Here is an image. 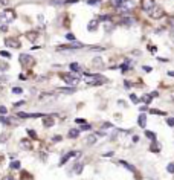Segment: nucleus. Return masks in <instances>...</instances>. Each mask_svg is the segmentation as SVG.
Instances as JSON below:
<instances>
[{"label":"nucleus","mask_w":174,"mask_h":180,"mask_svg":"<svg viewBox=\"0 0 174 180\" xmlns=\"http://www.w3.org/2000/svg\"><path fill=\"white\" fill-rule=\"evenodd\" d=\"M81 171H83V163H81V162H78V163H77V168H75V172H77V174H80Z\"/></svg>","instance_id":"obj_27"},{"label":"nucleus","mask_w":174,"mask_h":180,"mask_svg":"<svg viewBox=\"0 0 174 180\" xmlns=\"http://www.w3.org/2000/svg\"><path fill=\"white\" fill-rule=\"evenodd\" d=\"M118 163H119V165H122V166H125L128 171H134V166H133V165H130V163H127L125 160H119Z\"/></svg>","instance_id":"obj_16"},{"label":"nucleus","mask_w":174,"mask_h":180,"mask_svg":"<svg viewBox=\"0 0 174 180\" xmlns=\"http://www.w3.org/2000/svg\"><path fill=\"white\" fill-rule=\"evenodd\" d=\"M28 134H29V136H31L32 139H35V138H37V133H35V131H32V130H28Z\"/></svg>","instance_id":"obj_34"},{"label":"nucleus","mask_w":174,"mask_h":180,"mask_svg":"<svg viewBox=\"0 0 174 180\" xmlns=\"http://www.w3.org/2000/svg\"><path fill=\"white\" fill-rule=\"evenodd\" d=\"M166 124H168L169 127H174V118H168V119H166Z\"/></svg>","instance_id":"obj_36"},{"label":"nucleus","mask_w":174,"mask_h":180,"mask_svg":"<svg viewBox=\"0 0 174 180\" xmlns=\"http://www.w3.org/2000/svg\"><path fill=\"white\" fill-rule=\"evenodd\" d=\"M6 111H8V110H6V107H3V105H0V115H5V113H6Z\"/></svg>","instance_id":"obj_38"},{"label":"nucleus","mask_w":174,"mask_h":180,"mask_svg":"<svg viewBox=\"0 0 174 180\" xmlns=\"http://www.w3.org/2000/svg\"><path fill=\"white\" fill-rule=\"evenodd\" d=\"M5 44L8 48H14V49H18L20 48V43L17 41V40H14V38H8L6 41H5Z\"/></svg>","instance_id":"obj_9"},{"label":"nucleus","mask_w":174,"mask_h":180,"mask_svg":"<svg viewBox=\"0 0 174 180\" xmlns=\"http://www.w3.org/2000/svg\"><path fill=\"white\" fill-rule=\"evenodd\" d=\"M134 23V20L131 18V17H125L122 20V25H127V26H130V25H133Z\"/></svg>","instance_id":"obj_19"},{"label":"nucleus","mask_w":174,"mask_h":180,"mask_svg":"<svg viewBox=\"0 0 174 180\" xmlns=\"http://www.w3.org/2000/svg\"><path fill=\"white\" fill-rule=\"evenodd\" d=\"M23 92V88H20V87H14L12 88V93H15V95H20Z\"/></svg>","instance_id":"obj_28"},{"label":"nucleus","mask_w":174,"mask_h":180,"mask_svg":"<svg viewBox=\"0 0 174 180\" xmlns=\"http://www.w3.org/2000/svg\"><path fill=\"white\" fill-rule=\"evenodd\" d=\"M139 108H141V111H145V110H147V107H145V105H141Z\"/></svg>","instance_id":"obj_50"},{"label":"nucleus","mask_w":174,"mask_h":180,"mask_svg":"<svg viewBox=\"0 0 174 180\" xmlns=\"http://www.w3.org/2000/svg\"><path fill=\"white\" fill-rule=\"evenodd\" d=\"M15 18V14L12 9H5L2 14H0V31L2 32H6L8 31V23Z\"/></svg>","instance_id":"obj_1"},{"label":"nucleus","mask_w":174,"mask_h":180,"mask_svg":"<svg viewBox=\"0 0 174 180\" xmlns=\"http://www.w3.org/2000/svg\"><path fill=\"white\" fill-rule=\"evenodd\" d=\"M0 69H2V70H8V64H0Z\"/></svg>","instance_id":"obj_43"},{"label":"nucleus","mask_w":174,"mask_h":180,"mask_svg":"<svg viewBox=\"0 0 174 180\" xmlns=\"http://www.w3.org/2000/svg\"><path fill=\"white\" fill-rule=\"evenodd\" d=\"M6 138H8V134H0V144H5Z\"/></svg>","instance_id":"obj_32"},{"label":"nucleus","mask_w":174,"mask_h":180,"mask_svg":"<svg viewBox=\"0 0 174 180\" xmlns=\"http://www.w3.org/2000/svg\"><path fill=\"white\" fill-rule=\"evenodd\" d=\"M124 2H125V0H110V5L112 6H115V8H118L119 5H122Z\"/></svg>","instance_id":"obj_20"},{"label":"nucleus","mask_w":174,"mask_h":180,"mask_svg":"<svg viewBox=\"0 0 174 180\" xmlns=\"http://www.w3.org/2000/svg\"><path fill=\"white\" fill-rule=\"evenodd\" d=\"M148 49H150V51H151V52H156V51H157V49H156V48H154V46H148Z\"/></svg>","instance_id":"obj_46"},{"label":"nucleus","mask_w":174,"mask_h":180,"mask_svg":"<svg viewBox=\"0 0 174 180\" xmlns=\"http://www.w3.org/2000/svg\"><path fill=\"white\" fill-rule=\"evenodd\" d=\"M78 136H80V130H77V128L69 130V138H70V139H77Z\"/></svg>","instance_id":"obj_14"},{"label":"nucleus","mask_w":174,"mask_h":180,"mask_svg":"<svg viewBox=\"0 0 174 180\" xmlns=\"http://www.w3.org/2000/svg\"><path fill=\"white\" fill-rule=\"evenodd\" d=\"M23 104H24V101H18V102H15L17 107H18V105H23Z\"/></svg>","instance_id":"obj_48"},{"label":"nucleus","mask_w":174,"mask_h":180,"mask_svg":"<svg viewBox=\"0 0 174 180\" xmlns=\"http://www.w3.org/2000/svg\"><path fill=\"white\" fill-rule=\"evenodd\" d=\"M154 142H156V141H153V145L150 147V150H151L153 153H157V151L160 150V145H159V144H154Z\"/></svg>","instance_id":"obj_22"},{"label":"nucleus","mask_w":174,"mask_h":180,"mask_svg":"<svg viewBox=\"0 0 174 180\" xmlns=\"http://www.w3.org/2000/svg\"><path fill=\"white\" fill-rule=\"evenodd\" d=\"M61 93H66V95H69V93H73L75 92V88L73 87H63V88H58Z\"/></svg>","instance_id":"obj_15"},{"label":"nucleus","mask_w":174,"mask_h":180,"mask_svg":"<svg viewBox=\"0 0 174 180\" xmlns=\"http://www.w3.org/2000/svg\"><path fill=\"white\" fill-rule=\"evenodd\" d=\"M77 122H78V124H86V122H84V119H80V118L77 119Z\"/></svg>","instance_id":"obj_49"},{"label":"nucleus","mask_w":174,"mask_h":180,"mask_svg":"<svg viewBox=\"0 0 174 180\" xmlns=\"http://www.w3.org/2000/svg\"><path fill=\"white\" fill-rule=\"evenodd\" d=\"M101 0H87V5H92V6H95V5H98Z\"/></svg>","instance_id":"obj_29"},{"label":"nucleus","mask_w":174,"mask_h":180,"mask_svg":"<svg viewBox=\"0 0 174 180\" xmlns=\"http://www.w3.org/2000/svg\"><path fill=\"white\" fill-rule=\"evenodd\" d=\"M130 99H131L133 102H138V101H139V99H138V96H136L134 93H131V95H130Z\"/></svg>","instance_id":"obj_39"},{"label":"nucleus","mask_w":174,"mask_h":180,"mask_svg":"<svg viewBox=\"0 0 174 180\" xmlns=\"http://www.w3.org/2000/svg\"><path fill=\"white\" fill-rule=\"evenodd\" d=\"M12 169H18L20 168V162H17V160H14V162H11V165H9Z\"/></svg>","instance_id":"obj_26"},{"label":"nucleus","mask_w":174,"mask_h":180,"mask_svg":"<svg viewBox=\"0 0 174 180\" xmlns=\"http://www.w3.org/2000/svg\"><path fill=\"white\" fill-rule=\"evenodd\" d=\"M98 23H99V20H90L89 21V25H87V29L90 31V32H93V31H96V28H98Z\"/></svg>","instance_id":"obj_11"},{"label":"nucleus","mask_w":174,"mask_h":180,"mask_svg":"<svg viewBox=\"0 0 174 180\" xmlns=\"http://www.w3.org/2000/svg\"><path fill=\"white\" fill-rule=\"evenodd\" d=\"M86 82L90 85H101L106 82V78L103 75H89L86 73Z\"/></svg>","instance_id":"obj_2"},{"label":"nucleus","mask_w":174,"mask_h":180,"mask_svg":"<svg viewBox=\"0 0 174 180\" xmlns=\"http://www.w3.org/2000/svg\"><path fill=\"white\" fill-rule=\"evenodd\" d=\"M0 55L5 57V58H11V54H9V52H6V51H0Z\"/></svg>","instance_id":"obj_31"},{"label":"nucleus","mask_w":174,"mask_h":180,"mask_svg":"<svg viewBox=\"0 0 174 180\" xmlns=\"http://www.w3.org/2000/svg\"><path fill=\"white\" fill-rule=\"evenodd\" d=\"M21 147H24V148H28V150H29V148H31V144L26 142V141H21Z\"/></svg>","instance_id":"obj_35"},{"label":"nucleus","mask_w":174,"mask_h":180,"mask_svg":"<svg viewBox=\"0 0 174 180\" xmlns=\"http://www.w3.org/2000/svg\"><path fill=\"white\" fill-rule=\"evenodd\" d=\"M80 130H84V131H86V130H90V125H89V124H83V127H80Z\"/></svg>","instance_id":"obj_40"},{"label":"nucleus","mask_w":174,"mask_h":180,"mask_svg":"<svg viewBox=\"0 0 174 180\" xmlns=\"http://www.w3.org/2000/svg\"><path fill=\"white\" fill-rule=\"evenodd\" d=\"M0 122H3V124H9L11 121H9L8 118H5V116H2V115H0Z\"/></svg>","instance_id":"obj_33"},{"label":"nucleus","mask_w":174,"mask_h":180,"mask_svg":"<svg viewBox=\"0 0 174 180\" xmlns=\"http://www.w3.org/2000/svg\"><path fill=\"white\" fill-rule=\"evenodd\" d=\"M138 124H139L141 128H144V127L147 125V115H139V118H138Z\"/></svg>","instance_id":"obj_13"},{"label":"nucleus","mask_w":174,"mask_h":180,"mask_svg":"<svg viewBox=\"0 0 174 180\" xmlns=\"http://www.w3.org/2000/svg\"><path fill=\"white\" fill-rule=\"evenodd\" d=\"M171 34H172V37H174V28H172V31H171Z\"/></svg>","instance_id":"obj_52"},{"label":"nucleus","mask_w":174,"mask_h":180,"mask_svg":"<svg viewBox=\"0 0 174 180\" xmlns=\"http://www.w3.org/2000/svg\"><path fill=\"white\" fill-rule=\"evenodd\" d=\"M118 9H119L121 12H128V11L133 9V2H131V0H125V2H124L122 5L118 6Z\"/></svg>","instance_id":"obj_6"},{"label":"nucleus","mask_w":174,"mask_h":180,"mask_svg":"<svg viewBox=\"0 0 174 180\" xmlns=\"http://www.w3.org/2000/svg\"><path fill=\"white\" fill-rule=\"evenodd\" d=\"M77 154H78V153H75V151H70V153H67V154L63 157V159L60 160V166H63V165H64V163H66L69 159H72V157H73V156H77Z\"/></svg>","instance_id":"obj_10"},{"label":"nucleus","mask_w":174,"mask_h":180,"mask_svg":"<svg viewBox=\"0 0 174 180\" xmlns=\"http://www.w3.org/2000/svg\"><path fill=\"white\" fill-rule=\"evenodd\" d=\"M150 14H151V17H153V18H160V17H162V15H163V9H162V8H159V6H157V8H156V9H154V8H153V9H151V11H150Z\"/></svg>","instance_id":"obj_8"},{"label":"nucleus","mask_w":174,"mask_h":180,"mask_svg":"<svg viewBox=\"0 0 174 180\" xmlns=\"http://www.w3.org/2000/svg\"><path fill=\"white\" fill-rule=\"evenodd\" d=\"M26 37H28L31 41H34V40L37 38V32H28V34H26Z\"/></svg>","instance_id":"obj_25"},{"label":"nucleus","mask_w":174,"mask_h":180,"mask_svg":"<svg viewBox=\"0 0 174 180\" xmlns=\"http://www.w3.org/2000/svg\"><path fill=\"white\" fill-rule=\"evenodd\" d=\"M61 78H63L69 85H72V87H75V85L80 82V78H78L77 75H73V73H63Z\"/></svg>","instance_id":"obj_3"},{"label":"nucleus","mask_w":174,"mask_h":180,"mask_svg":"<svg viewBox=\"0 0 174 180\" xmlns=\"http://www.w3.org/2000/svg\"><path fill=\"white\" fill-rule=\"evenodd\" d=\"M0 5H3V6L9 5V0H0Z\"/></svg>","instance_id":"obj_42"},{"label":"nucleus","mask_w":174,"mask_h":180,"mask_svg":"<svg viewBox=\"0 0 174 180\" xmlns=\"http://www.w3.org/2000/svg\"><path fill=\"white\" fill-rule=\"evenodd\" d=\"M166 169H168V172H171V174H174V163H168V166H166Z\"/></svg>","instance_id":"obj_30"},{"label":"nucleus","mask_w":174,"mask_h":180,"mask_svg":"<svg viewBox=\"0 0 174 180\" xmlns=\"http://www.w3.org/2000/svg\"><path fill=\"white\" fill-rule=\"evenodd\" d=\"M61 139H63L61 136H54V139H52V141H54V142H60Z\"/></svg>","instance_id":"obj_44"},{"label":"nucleus","mask_w":174,"mask_h":180,"mask_svg":"<svg viewBox=\"0 0 174 180\" xmlns=\"http://www.w3.org/2000/svg\"><path fill=\"white\" fill-rule=\"evenodd\" d=\"M64 3H78V0H66Z\"/></svg>","instance_id":"obj_45"},{"label":"nucleus","mask_w":174,"mask_h":180,"mask_svg":"<svg viewBox=\"0 0 174 180\" xmlns=\"http://www.w3.org/2000/svg\"><path fill=\"white\" fill-rule=\"evenodd\" d=\"M66 38H67V40H70V41H75V35H73V34H67V35H66Z\"/></svg>","instance_id":"obj_37"},{"label":"nucleus","mask_w":174,"mask_h":180,"mask_svg":"<svg viewBox=\"0 0 174 180\" xmlns=\"http://www.w3.org/2000/svg\"><path fill=\"white\" fill-rule=\"evenodd\" d=\"M3 180H14V178H12V175H6V177H3Z\"/></svg>","instance_id":"obj_47"},{"label":"nucleus","mask_w":174,"mask_h":180,"mask_svg":"<svg viewBox=\"0 0 174 180\" xmlns=\"http://www.w3.org/2000/svg\"><path fill=\"white\" fill-rule=\"evenodd\" d=\"M70 70H72V72H81L83 69L80 67L78 63H72V64H70Z\"/></svg>","instance_id":"obj_17"},{"label":"nucleus","mask_w":174,"mask_h":180,"mask_svg":"<svg viewBox=\"0 0 174 180\" xmlns=\"http://www.w3.org/2000/svg\"><path fill=\"white\" fill-rule=\"evenodd\" d=\"M96 138H98L96 134H90V136L87 138V141H86V142H87V145H93V144L96 142Z\"/></svg>","instance_id":"obj_18"},{"label":"nucleus","mask_w":174,"mask_h":180,"mask_svg":"<svg viewBox=\"0 0 174 180\" xmlns=\"http://www.w3.org/2000/svg\"><path fill=\"white\" fill-rule=\"evenodd\" d=\"M141 101H142L144 104H150V102H151V95H144V96L141 98Z\"/></svg>","instance_id":"obj_21"},{"label":"nucleus","mask_w":174,"mask_h":180,"mask_svg":"<svg viewBox=\"0 0 174 180\" xmlns=\"http://www.w3.org/2000/svg\"><path fill=\"white\" fill-rule=\"evenodd\" d=\"M154 0H142L141 2V8L145 11V12H150L153 8H154Z\"/></svg>","instance_id":"obj_5"},{"label":"nucleus","mask_w":174,"mask_h":180,"mask_svg":"<svg viewBox=\"0 0 174 180\" xmlns=\"http://www.w3.org/2000/svg\"><path fill=\"white\" fill-rule=\"evenodd\" d=\"M150 113H153V115H162V116L166 115L165 111H160V110H156V108H151V110H150Z\"/></svg>","instance_id":"obj_24"},{"label":"nucleus","mask_w":174,"mask_h":180,"mask_svg":"<svg viewBox=\"0 0 174 180\" xmlns=\"http://www.w3.org/2000/svg\"><path fill=\"white\" fill-rule=\"evenodd\" d=\"M54 124H55V119H54L52 116H44V118H43V125H44V127L51 128V127H54Z\"/></svg>","instance_id":"obj_7"},{"label":"nucleus","mask_w":174,"mask_h":180,"mask_svg":"<svg viewBox=\"0 0 174 180\" xmlns=\"http://www.w3.org/2000/svg\"><path fill=\"white\" fill-rule=\"evenodd\" d=\"M18 60H20V63H21L23 66H26V67H31V66L34 64V57H31V55H28V54H21Z\"/></svg>","instance_id":"obj_4"},{"label":"nucleus","mask_w":174,"mask_h":180,"mask_svg":"<svg viewBox=\"0 0 174 180\" xmlns=\"http://www.w3.org/2000/svg\"><path fill=\"white\" fill-rule=\"evenodd\" d=\"M112 127H113V125H112V124H109V122H106V124L103 125V128H104V130H109V128H112Z\"/></svg>","instance_id":"obj_41"},{"label":"nucleus","mask_w":174,"mask_h":180,"mask_svg":"<svg viewBox=\"0 0 174 180\" xmlns=\"http://www.w3.org/2000/svg\"><path fill=\"white\" fill-rule=\"evenodd\" d=\"M93 67H98V69H103L104 67V63H103V60L99 58V57H96V58H93Z\"/></svg>","instance_id":"obj_12"},{"label":"nucleus","mask_w":174,"mask_h":180,"mask_svg":"<svg viewBox=\"0 0 174 180\" xmlns=\"http://www.w3.org/2000/svg\"><path fill=\"white\" fill-rule=\"evenodd\" d=\"M168 75H169V76H174V72H168Z\"/></svg>","instance_id":"obj_51"},{"label":"nucleus","mask_w":174,"mask_h":180,"mask_svg":"<svg viewBox=\"0 0 174 180\" xmlns=\"http://www.w3.org/2000/svg\"><path fill=\"white\" fill-rule=\"evenodd\" d=\"M145 136H147L148 139H151V141H156V134H154L153 131H145Z\"/></svg>","instance_id":"obj_23"}]
</instances>
